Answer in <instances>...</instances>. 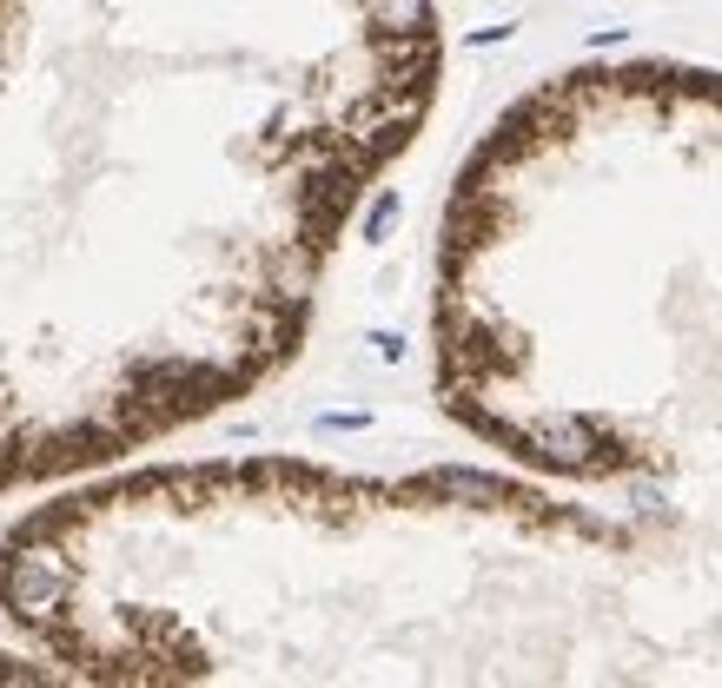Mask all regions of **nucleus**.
I'll return each instance as SVG.
<instances>
[{"label": "nucleus", "mask_w": 722, "mask_h": 688, "mask_svg": "<svg viewBox=\"0 0 722 688\" xmlns=\"http://www.w3.org/2000/svg\"><path fill=\"white\" fill-rule=\"evenodd\" d=\"M431 73V0H0V490L272 371Z\"/></svg>", "instance_id": "nucleus-1"}]
</instances>
